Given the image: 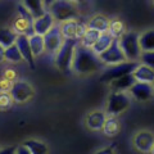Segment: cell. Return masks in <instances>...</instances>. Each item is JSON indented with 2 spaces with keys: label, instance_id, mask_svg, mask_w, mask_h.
<instances>
[{
  "label": "cell",
  "instance_id": "35",
  "mask_svg": "<svg viewBox=\"0 0 154 154\" xmlns=\"http://www.w3.org/2000/svg\"><path fill=\"white\" fill-rule=\"evenodd\" d=\"M95 154H116V152H114V149L112 146H108V148L100 149V150H98Z\"/></svg>",
  "mask_w": 154,
  "mask_h": 154
},
{
  "label": "cell",
  "instance_id": "14",
  "mask_svg": "<svg viewBox=\"0 0 154 154\" xmlns=\"http://www.w3.org/2000/svg\"><path fill=\"white\" fill-rule=\"evenodd\" d=\"M130 93L137 100H148L150 99L154 94V89L152 84H145V82H135V85L130 89Z\"/></svg>",
  "mask_w": 154,
  "mask_h": 154
},
{
  "label": "cell",
  "instance_id": "33",
  "mask_svg": "<svg viewBox=\"0 0 154 154\" xmlns=\"http://www.w3.org/2000/svg\"><path fill=\"white\" fill-rule=\"evenodd\" d=\"M16 77H17L16 71L11 69V68L5 69V71H4V73H3V79L7 80V81H11V82H14V79H16Z\"/></svg>",
  "mask_w": 154,
  "mask_h": 154
},
{
  "label": "cell",
  "instance_id": "27",
  "mask_svg": "<svg viewBox=\"0 0 154 154\" xmlns=\"http://www.w3.org/2000/svg\"><path fill=\"white\" fill-rule=\"evenodd\" d=\"M108 32L113 36V38H116V40H119V38L123 36V33L126 32V31H125V23L121 21V19H117V18H116V19H110Z\"/></svg>",
  "mask_w": 154,
  "mask_h": 154
},
{
  "label": "cell",
  "instance_id": "16",
  "mask_svg": "<svg viewBox=\"0 0 154 154\" xmlns=\"http://www.w3.org/2000/svg\"><path fill=\"white\" fill-rule=\"evenodd\" d=\"M107 119V114L103 110H93L86 116V126L90 130H94V131H98V130L103 128V125Z\"/></svg>",
  "mask_w": 154,
  "mask_h": 154
},
{
  "label": "cell",
  "instance_id": "19",
  "mask_svg": "<svg viewBox=\"0 0 154 154\" xmlns=\"http://www.w3.org/2000/svg\"><path fill=\"white\" fill-rule=\"evenodd\" d=\"M132 75L135 80H136V82H145V84L154 82V71L144 64H139V67L134 71Z\"/></svg>",
  "mask_w": 154,
  "mask_h": 154
},
{
  "label": "cell",
  "instance_id": "7",
  "mask_svg": "<svg viewBox=\"0 0 154 154\" xmlns=\"http://www.w3.org/2000/svg\"><path fill=\"white\" fill-rule=\"evenodd\" d=\"M9 94H11L13 102L27 103L28 100H31L33 96H35V89H33V86L30 82L19 80V81H16V82L13 84Z\"/></svg>",
  "mask_w": 154,
  "mask_h": 154
},
{
  "label": "cell",
  "instance_id": "22",
  "mask_svg": "<svg viewBox=\"0 0 154 154\" xmlns=\"http://www.w3.org/2000/svg\"><path fill=\"white\" fill-rule=\"evenodd\" d=\"M113 40L114 38L109 32H104V33L100 35V37L98 38V41L95 42V45L91 48V50H93L96 55H100L102 53H104L110 45H112Z\"/></svg>",
  "mask_w": 154,
  "mask_h": 154
},
{
  "label": "cell",
  "instance_id": "26",
  "mask_svg": "<svg viewBox=\"0 0 154 154\" xmlns=\"http://www.w3.org/2000/svg\"><path fill=\"white\" fill-rule=\"evenodd\" d=\"M103 132L107 135V136H116L119 132V122L116 117H107L105 122L103 125Z\"/></svg>",
  "mask_w": 154,
  "mask_h": 154
},
{
  "label": "cell",
  "instance_id": "31",
  "mask_svg": "<svg viewBox=\"0 0 154 154\" xmlns=\"http://www.w3.org/2000/svg\"><path fill=\"white\" fill-rule=\"evenodd\" d=\"M140 60L143 62L144 66L154 71V51H143L140 55Z\"/></svg>",
  "mask_w": 154,
  "mask_h": 154
},
{
  "label": "cell",
  "instance_id": "9",
  "mask_svg": "<svg viewBox=\"0 0 154 154\" xmlns=\"http://www.w3.org/2000/svg\"><path fill=\"white\" fill-rule=\"evenodd\" d=\"M86 28L84 26V23L79 22L77 19H71V21L63 22L60 25V32L64 40H77L80 41L81 37L84 36V33L86 31Z\"/></svg>",
  "mask_w": 154,
  "mask_h": 154
},
{
  "label": "cell",
  "instance_id": "20",
  "mask_svg": "<svg viewBox=\"0 0 154 154\" xmlns=\"http://www.w3.org/2000/svg\"><path fill=\"white\" fill-rule=\"evenodd\" d=\"M136 80H135L134 75H127V76H123L121 79L112 81L110 82V86H112L113 91H117V93H125L126 90H130L135 85Z\"/></svg>",
  "mask_w": 154,
  "mask_h": 154
},
{
  "label": "cell",
  "instance_id": "28",
  "mask_svg": "<svg viewBox=\"0 0 154 154\" xmlns=\"http://www.w3.org/2000/svg\"><path fill=\"white\" fill-rule=\"evenodd\" d=\"M30 46L32 50L33 57H38L45 51V45H44V37L38 35H32L30 37Z\"/></svg>",
  "mask_w": 154,
  "mask_h": 154
},
{
  "label": "cell",
  "instance_id": "6",
  "mask_svg": "<svg viewBox=\"0 0 154 154\" xmlns=\"http://www.w3.org/2000/svg\"><path fill=\"white\" fill-rule=\"evenodd\" d=\"M131 99L126 93H117L113 91L112 94L108 96L107 108H105V114L109 117H116L123 110H126L130 107Z\"/></svg>",
  "mask_w": 154,
  "mask_h": 154
},
{
  "label": "cell",
  "instance_id": "25",
  "mask_svg": "<svg viewBox=\"0 0 154 154\" xmlns=\"http://www.w3.org/2000/svg\"><path fill=\"white\" fill-rule=\"evenodd\" d=\"M100 35H102V33L98 32V31L91 30V28H86L84 36L81 37V45L88 48V49H91V48L95 45V42L98 41Z\"/></svg>",
  "mask_w": 154,
  "mask_h": 154
},
{
  "label": "cell",
  "instance_id": "30",
  "mask_svg": "<svg viewBox=\"0 0 154 154\" xmlns=\"http://www.w3.org/2000/svg\"><path fill=\"white\" fill-rule=\"evenodd\" d=\"M13 99L9 93H0V110L9 109L13 105Z\"/></svg>",
  "mask_w": 154,
  "mask_h": 154
},
{
  "label": "cell",
  "instance_id": "37",
  "mask_svg": "<svg viewBox=\"0 0 154 154\" xmlns=\"http://www.w3.org/2000/svg\"><path fill=\"white\" fill-rule=\"evenodd\" d=\"M4 51H5V49H4L3 46H0V63H3V62L5 60V58H4Z\"/></svg>",
  "mask_w": 154,
  "mask_h": 154
},
{
  "label": "cell",
  "instance_id": "12",
  "mask_svg": "<svg viewBox=\"0 0 154 154\" xmlns=\"http://www.w3.org/2000/svg\"><path fill=\"white\" fill-rule=\"evenodd\" d=\"M16 45L18 48L19 53H21L23 60H26L30 64L31 68H35V57H33L31 46H30V37H27L25 35H19L16 40Z\"/></svg>",
  "mask_w": 154,
  "mask_h": 154
},
{
  "label": "cell",
  "instance_id": "11",
  "mask_svg": "<svg viewBox=\"0 0 154 154\" xmlns=\"http://www.w3.org/2000/svg\"><path fill=\"white\" fill-rule=\"evenodd\" d=\"M134 141V146L141 153H148L150 152V149L154 145V135L150 131L143 130L139 131L132 139Z\"/></svg>",
  "mask_w": 154,
  "mask_h": 154
},
{
  "label": "cell",
  "instance_id": "17",
  "mask_svg": "<svg viewBox=\"0 0 154 154\" xmlns=\"http://www.w3.org/2000/svg\"><path fill=\"white\" fill-rule=\"evenodd\" d=\"M22 4L26 7L27 11L30 12V14L33 18V21L44 16V14L48 12V7H49V3L45 4L44 2H33V0L23 2Z\"/></svg>",
  "mask_w": 154,
  "mask_h": 154
},
{
  "label": "cell",
  "instance_id": "36",
  "mask_svg": "<svg viewBox=\"0 0 154 154\" xmlns=\"http://www.w3.org/2000/svg\"><path fill=\"white\" fill-rule=\"evenodd\" d=\"M16 154H31L30 150L25 146V145H17V150H16Z\"/></svg>",
  "mask_w": 154,
  "mask_h": 154
},
{
  "label": "cell",
  "instance_id": "39",
  "mask_svg": "<svg viewBox=\"0 0 154 154\" xmlns=\"http://www.w3.org/2000/svg\"><path fill=\"white\" fill-rule=\"evenodd\" d=\"M153 89H154V82H153Z\"/></svg>",
  "mask_w": 154,
  "mask_h": 154
},
{
  "label": "cell",
  "instance_id": "34",
  "mask_svg": "<svg viewBox=\"0 0 154 154\" xmlns=\"http://www.w3.org/2000/svg\"><path fill=\"white\" fill-rule=\"evenodd\" d=\"M16 150H17V145H9L0 148V154H16Z\"/></svg>",
  "mask_w": 154,
  "mask_h": 154
},
{
  "label": "cell",
  "instance_id": "38",
  "mask_svg": "<svg viewBox=\"0 0 154 154\" xmlns=\"http://www.w3.org/2000/svg\"><path fill=\"white\" fill-rule=\"evenodd\" d=\"M150 154H154V145H153V148L150 149Z\"/></svg>",
  "mask_w": 154,
  "mask_h": 154
},
{
  "label": "cell",
  "instance_id": "5",
  "mask_svg": "<svg viewBox=\"0 0 154 154\" xmlns=\"http://www.w3.org/2000/svg\"><path fill=\"white\" fill-rule=\"evenodd\" d=\"M139 64H140L139 62H125V63L110 66L109 68L105 69L103 72V75L100 76V81H103L105 84H110L112 81L121 79L123 76L134 73V71L137 68Z\"/></svg>",
  "mask_w": 154,
  "mask_h": 154
},
{
  "label": "cell",
  "instance_id": "15",
  "mask_svg": "<svg viewBox=\"0 0 154 154\" xmlns=\"http://www.w3.org/2000/svg\"><path fill=\"white\" fill-rule=\"evenodd\" d=\"M33 22H30L28 19L26 18H22V17H17L16 19L13 21V25H12V30L17 33V35H25L27 37H31L32 35H35L33 32Z\"/></svg>",
  "mask_w": 154,
  "mask_h": 154
},
{
  "label": "cell",
  "instance_id": "40",
  "mask_svg": "<svg viewBox=\"0 0 154 154\" xmlns=\"http://www.w3.org/2000/svg\"><path fill=\"white\" fill-rule=\"evenodd\" d=\"M153 5H154V3H153Z\"/></svg>",
  "mask_w": 154,
  "mask_h": 154
},
{
  "label": "cell",
  "instance_id": "24",
  "mask_svg": "<svg viewBox=\"0 0 154 154\" xmlns=\"http://www.w3.org/2000/svg\"><path fill=\"white\" fill-rule=\"evenodd\" d=\"M22 145H25L31 154H48V145L44 141L36 140V139H28L22 143Z\"/></svg>",
  "mask_w": 154,
  "mask_h": 154
},
{
  "label": "cell",
  "instance_id": "8",
  "mask_svg": "<svg viewBox=\"0 0 154 154\" xmlns=\"http://www.w3.org/2000/svg\"><path fill=\"white\" fill-rule=\"evenodd\" d=\"M98 57H99V59L102 60L103 64H109V66H116V64L127 62L126 58H125L123 51L121 49V46H119V41L116 40V38L113 40L112 45Z\"/></svg>",
  "mask_w": 154,
  "mask_h": 154
},
{
  "label": "cell",
  "instance_id": "3",
  "mask_svg": "<svg viewBox=\"0 0 154 154\" xmlns=\"http://www.w3.org/2000/svg\"><path fill=\"white\" fill-rule=\"evenodd\" d=\"M119 46L125 54L127 62H136L140 59L141 48L139 44V33L135 31H126L123 36L119 38Z\"/></svg>",
  "mask_w": 154,
  "mask_h": 154
},
{
  "label": "cell",
  "instance_id": "23",
  "mask_svg": "<svg viewBox=\"0 0 154 154\" xmlns=\"http://www.w3.org/2000/svg\"><path fill=\"white\" fill-rule=\"evenodd\" d=\"M141 51H154V28L146 30L139 36Z\"/></svg>",
  "mask_w": 154,
  "mask_h": 154
},
{
  "label": "cell",
  "instance_id": "4",
  "mask_svg": "<svg viewBox=\"0 0 154 154\" xmlns=\"http://www.w3.org/2000/svg\"><path fill=\"white\" fill-rule=\"evenodd\" d=\"M79 45L77 40H64L63 45L58 50L55 55V64L63 73H69L72 71V60H73L76 46Z\"/></svg>",
  "mask_w": 154,
  "mask_h": 154
},
{
  "label": "cell",
  "instance_id": "1",
  "mask_svg": "<svg viewBox=\"0 0 154 154\" xmlns=\"http://www.w3.org/2000/svg\"><path fill=\"white\" fill-rule=\"evenodd\" d=\"M103 68V63L95 53L82 45H77L72 60V69L77 75H89Z\"/></svg>",
  "mask_w": 154,
  "mask_h": 154
},
{
  "label": "cell",
  "instance_id": "21",
  "mask_svg": "<svg viewBox=\"0 0 154 154\" xmlns=\"http://www.w3.org/2000/svg\"><path fill=\"white\" fill-rule=\"evenodd\" d=\"M18 35L12 30V27H0V46L8 49L16 44Z\"/></svg>",
  "mask_w": 154,
  "mask_h": 154
},
{
  "label": "cell",
  "instance_id": "2",
  "mask_svg": "<svg viewBox=\"0 0 154 154\" xmlns=\"http://www.w3.org/2000/svg\"><path fill=\"white\" fill-rule=\"evenodd\" d=\"M48 12L51 14V17L57 22H67L71 19H77L79 17V9L76 7V3L67 2V0H57V2L49 3Z\"/></svg>",
  "mask_w": 154,
  "mask_h": 154
},
{
  "label": "cell",
  "instance_id": "18",
  "mask_svg": "<svg viewBox=\"0 0 154 154\" xmlns=\"http://www.w3.org/2000/svg\"><path fill=\"white\" fill-rule=\"evenodd\" d=\"M109 22H110V19L108 17L103 16V14H96V16H94L89 21L88 28L95 30V31H98L100 33H104V32H108Z\"/></svg>",
  "mask_w": 154,
  "mask_h": 154
},
{
  "label": "cell",
  "instance_id": "10",
  "mask_svg": "<svg viewBox=\"0 0 154 154\" xmlns=\"http://www.w3.org/2000/svg\"><path fill=\"white\" fill-rule=\"evenodd\" d=\"M42 37H44L45 51L49 53V54H57L64 42V38L60 32V26H53L50 31Z\"/></svg>",
  "mask_w": 154,
  "mask_h": 154
},
{
  "label": "cell",
  "instance_id": "32",
  "mask_svg": "<svg viewBox=\"0 0 154 154\" xmlns=\"http://www.w3.org/2000/svg\"><path fill=\"white\" fill-rule=\"evenodd\" d=\"M18 12H19V17H22V18H26V19H28L30 22H33V18H32V16L30 14V12L26 9V7L23 5L22 3H19L18 4Z\"/></svg>",
  "mask_w": 154,
  "mask_h": 154
},
{
  "label": "cell",
  "instance_id": "29",
  "mask_svg": "<svg viewBox=\"0 0 154 154\" xmlns=\"http://www.w3.org/2000/svg\"><path fill=\"white\" fill-rule=\"evenodd\" d=\"M4 58H5L7 62H11V63H19V62L23 60V58H22L16 44L12 45L11 48H8V49H5V51H4Z\"/></svg>",
  "mask_w": 154,
  "mask_h": 154
},
{
  "label": "cell",
  "instance_id": "13",
  "mask_svg": "<svg viewBox=\"0 0 154 154\" xmlns=\"http://www.w3.org/2000/svg\"><path fill=\"white\" fill-rule=\"evenodd\" d=\"M32 26H33V32H35V35L44 36L50 31V28L54 26V19H53L51 14L49 12H46L42 17L35 19Z\"/></svg>",
  "mask_w": 154,
  "mask_h": 154
}]
</instances>
